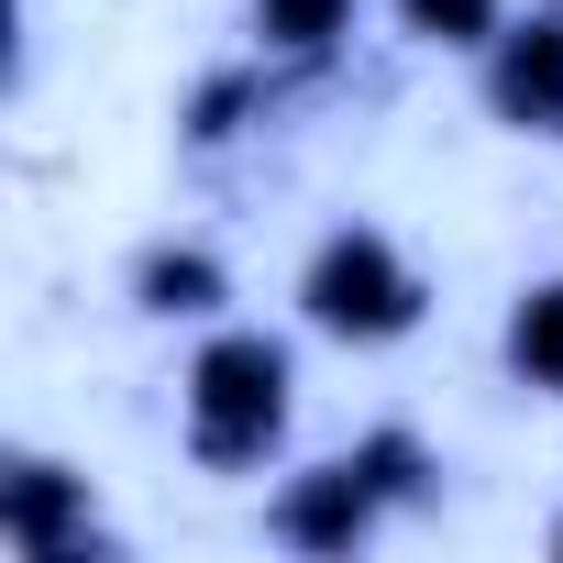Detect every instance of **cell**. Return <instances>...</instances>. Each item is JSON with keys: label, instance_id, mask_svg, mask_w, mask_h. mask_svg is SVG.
Masks as SVG:
<instances>
[{"label": "cell", "instance_id": "3957f363", "mask_svg": "<svg viewBox=\"0 0 563 563\" xmlns=\"http://www.w3.org/2000/svg\"><path fill=\"white\" fill-rule=\"evenodd\" d=\"M497 111L519 133H563V12H530L508 45H497Z\"/></svg>", "mask_w": 563, "mask_h": 563}, {"label": "cell", "instance_id": "277c9868", "mask_svg": "<svg viewBox=\"0 0 563 563\" xmlns=\"http://www.w3.org/2000/svg\"><path fill=\"white\" fill-rule=\"evenodd\" d=\"M376 497H387V486H376V475H365V453H354V464H321L288 508H276V530H288L299 552H343V541H365Z\"/></svg>", "mask_w": 563, "mask_h": 563}, {"label": "cell", "instance_id": "6da1fadb", "mask_svg": "<svg viewBox=\"0 0 563 563\" xmlns=\"http://www.w3.org/2000/svg\"><path fill=\"white\" fill-rule=\"evenodd\" d=\"M288 431V354H276L265 332H232V343H210L199 354V376H188V442H199V464H265V442Z\"/></svg>", "mask_w": 563, "mask_h": 563}, {"label": "cell", "instance_id": "7a4b0ae2", "mask_svg": "<svg viewBox=\"0 0 563 563\" xmlns=\"http://www.w3.org/2000/svg\"><path fill=\"white\" fill-rule=\"evenodd\" d=\"M310 321L321 332H354V343H387V332H409L420 321V276L398 265V243L387 232H332L321 254H310Z\"/></svg>", "mask_w": 563, "mask_h": 563}, {"label": "cell", "instance_id": "52a82bcc", "mask_svg": "<svg viewBox=\"0 0 563 563\" xmlns=\"http://www.w3.org/2000/svg\"><path fill=\"white\" fill-rule=\"evenodd\" d=\"M210 299H221L210 254H144V310H210Z\"/></svg>", "mask_w": 563, "mask_h": 563}, {"label": "cell", "instance_id": "5b68a950", "mask_svg": "<svg viewBox=\"0 0 563 563\" xmlns=\"http://www.w3.org/2000/svg\"><path fill=\"white\" fill-rule=\"evenodd\" d=\"M254 34L276 56H332L354 34V0H254Z\"/></svg>", "mask_w": 563, "mask_h": 563}, {"label": "cell", "instance_id": "8992f818", "mask_svg": "<svg viewBox=\"0 0 563 563\" xmlns=\"http://www.w3.org/2000/svg\"><path fill=\"white\" fill-rule=\"evenodd\" d=\"M508 365H519L530 387H552V398H563V276L519 299V321H508Z\"/></svg>", "mask_w": 563, "mask_h": 563}, {"label": "cell", "instance_id": "ba28073f", "mask_svg": "<svg viewBox=\"0 0 563 563\" xmlns=\"http://www.w3.org/2000/svg\"><path fill=\"white\" fill-rule=\"evenodd\" d=\"M409 34H431V45H486V34H497V0H409Z\"/></svg>", "mask_w": 563, "mask_h": 563}]
</instances>
